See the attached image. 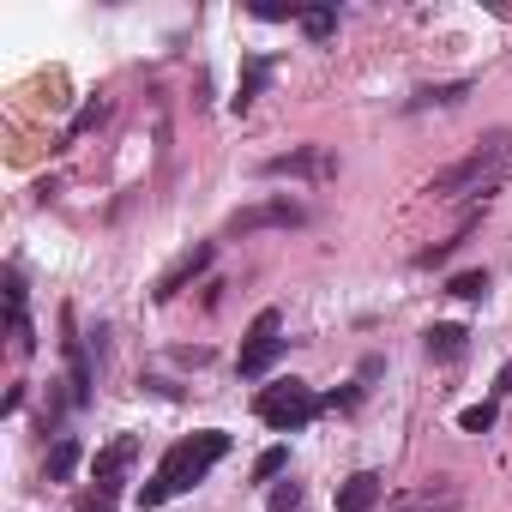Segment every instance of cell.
<instances>
[{"instance_id": "1", "label": "cell", "mask_w": 512, "mask_h": 512, "mask_svg": "<svg viewBox=\"0 0 512 512\" xmlns=\"http://www.w3.org/2000/svg\"><path fill=\"white\" fill-rule=\"evenodd\" d=\"M223 452H229V434H223V428H199V434L175 440V446L157 458L151 482H139V506H163V500L187 494L193 482H205V476H211V464H217Z\"/></svg>"}, {"instance_id": "2", "label": "cell", "mask_w": 512, "mask_h": 512, "mask_svg": "<svg viewBox=\"0 0 512 512\" xmlns=\"http://www.w3.org/2000/svg\"><path fill=\"white\" fill-rule=\"evenodd\" d=\"M506 157H512V127H494L470 157H458L452 169H440L434 181H428V193L434 199H458V193H494V181H500V169H506Z\"/></svg>"}, {"instance_id": "3", "label": "cell", "mask_w": 512, "mask_h": 512, "mask_svg": "<svg viewBox=\"0 0 512 512\" xmlns=\"http://www.w3.org/2000/svg\"><path fill=\"white\" fill-rule=\"evenodd\" d=\"M320 410H326V398H320L308 380H272L260 398H253V416H260L266 428H278V434H296V428H308Z\"/></svg>"}, {"instance_id": "4", "label": "cell", "mask_w": 512, "mask_h": 512, "mask_svg": "<svg viewBox=\"0 0 512 512\" xmlns=\"http://www.w3.org/2000/svg\"><path fill=\"white\" fill-rule=\"evenodd\" d=\"M284 320H278V308H260V314H253V326H247V344H241V380H260L278 356H284Z\"/></svg>"}, {"instance_id": "5", "label": "cell", "mask_w": 512, "mask_h": 512, "mask_svg": "<svg viewBox=\"0 0 512 512\" xmlns=\"http://www.w3.org/2000/svg\"><path fill=\"white\" fill-rule=\"evenodd\" d=\"M302 217H308V211H302V199L278 193V199H260V205L235 211V217H229V235H253V229H296Z\"/></svg>"}, {"instance_id": "6", "label": "cell", "mask_w": 512, "mask_h": 512, "mask_svg": "<svg viewBox=\"0 0 512 512\" xmlns=\"http://www.w3.org/2000/svg\"><path fill=\"white\" fill-rule=\"evenodd\" d=\"M332 169H338V163H332L320 145H296V151H284V157H266V163H260V175H266V181H284V175H290V181H308V175H332Z\"/></svg>"}, {"instance_id": "7", "label": "cell", "mask_w": 512, "mask_h": 512, "mask_svg": "<svg viewBox=\"0 0 512 512\" xmlns=\"http://www.w3.org/2000/svg\"><path fill=\"white\" fill-rule=\"evenodd\" d=\"M211 253H217L211 241H199L193 253H181V260H175V266H169V272L157 278V290H151V296H157V302H175V296H181V290H187V284H193V278H199V272L211 266Z\"/></svg>"}, {"instance_id": "8", "label": "cell", "mask_w": 512, "mask_h": 512, "mask_svg": "<svg viewBox=\"0 0 512 512\" xmlns=\"http://www.w3.org/2000/svg\"><path fill=\"white\" fill-rule=\"evenodd\" d=\"M139 458V440L133 434H121V440H109L103 452H97V464H91V476H97V488L103 494H121V470Z\"/></svg>"}, {"instance_id": "9", "label": "cell", "mask_w": 512, "mask_h": 512, "mask_svg": "<svg viewBox=\"0 0 512 512\" xmlns=\"http://www.w3.org/2000/svg\"><path fill=\"white\" fill-rule=\"evenodd\" d=\"M67 386H73V404H91V356H85V338H73V320H67Z\"/></svg>"}, {"instance_id": "10", "label": "cell", "mask_w": 512, "mask_h": 512, "mask_svg": "<svg viewBox=\"0 0 512 512\" xmlns=\"http://www.w3.org/2000/svg\"><path fill=\"white\" fill-rule=\"evenodd\" d=\"M380 494H386V482H380L374 470H356V476L338 488V512H374V506H380Z\"/></svg>"}, {"instance_id": "11", "label": "cell", "mask_w": 512, "mask_h": 512, "mask_svg": "<svg viewBox=\"0 0 512 512\" xmlns=\"http://www.w3.org/2000/svg\"><path fill=\"white\" fill-rule=\"evenodd\" d=\"M392 512H458V488L440 476L434 488H422V494H398L392 500Z\"/></svg>"}, {"instance_id": "12", "label": "cell", "mask_w": 512, "mask_h": 512, "mask_svg": "<svg viewBox=\"0 0 512 512\" xmlns=\"http://www.w3.org/2000/svg\"><path fill=\"white\" fill-rule=\"evenodd\" d=\"M464 338H470L464 326H428V332H422V350H428L434 362H458V356H464Z\"/></svg>"}, {"instance_id": "13", "label": "cell", "mask_w": 512, "mask_h": 512, "mask_svg": "<svg viewBox=\"0 0 512 512\" xmlns=\"http://www.w3.org/2000/svg\"><path fill=\"white\" fill-rule=\"evenodd\" d=\"M470 97V79H452V85H422L410 97V109H446V103H464Z\"/></svg>"}, {"instance_id": "14", "label": "cell", "mask_w": 512, "mask_h": 512, "mask_svg": "<svg viewBox=\"0 0 512 512\" xmlns=\"http://www.w3.org/2000/svg\"><path fill=\"white\" fill-rule=\"evenodd\" d=\"M266 73H272L266 61H247V67H241V85H235V115H247V109H253V97L266 91Z\"/></svg>"}, {"instance_id": "15", "label": "cell", "mask_w": 512, "mask_h": 512, "mask_svg": "<svg viewBox=\"0 0 512 512\" xmlns=\"http://www.w3.org/2000/svg\"><path fill=\"white\" fill-rule=\"evenodd\" d=\"M470 229H476V217H464V223H458V229H452L446 241H434V247H422V253H416V266H440V260H446V253H452V247H464V241H470Z\"/></svg>"}, {"instance_id": "16", "label": "cell", "mask_w": 512, "mask_h": 512, "mask_svg": "<svg viewBox=\"0 0 512 512\" xmlns=\"http://www.w3.org/2000/svg\"><path fill=\"white\" fill-rule=\"evenodd\" d=\"M73 470H79V440H55V446H49V476L67 482Z\"/></svg>"}, {"instance_id": "17", "label": "cell", "mask_w": 512, "mask_h": 512, "mask_svg": "<svg viewBox=\"0 0 512 512\" xmlns=\"http://www.w3.org/2000/svg\"><path fill=\"white\" fill-rule=\"evenodd\" d=\"M302 31H308L314 43H326V37L338 31V7H308V19H302Z\"/></svg>"}, {"instance_id": "18", "label": "cell", "mask_w": 512, "mask_h": 512, "mask_svg": "<svg viewBox=\"0 0 512 512\" xmlns=\"http://www.w3.org/2000/svg\"><path fill=\"white\" fill-rule=\"evenodd\" d=\"M446 290H452L458 302H482V296H488V272H458Z\"/></svg>"}, {"instance_id": "19", "label": "cell", "mask_w": 512, "mask_h": 512, "mask_svg": "<svg viewBox=\"0 0 512 512\" xmlns=\"http://www.w3.org/2000/svg\"><path fill=\"white\" fill-rule=\"evenodd\" d=\"M458 428H464V434H488V428H494V398H482V404H470V410L458 416Z\"/></svg>"}, {"instance_id": "20", "label": "cell", "mask_w": 512, "mask_h": 512, "mask_svg": "<svg viewBox=\"0 0 512 512\" xmlns=\"http://www.w3.org/2000/svg\"><path fill=\"white\" fill-rule=\"evenodd\" d=\"M103 115H109V103H103V97H91V103H85V109H79V115H73V127H67V133H73V139H79V133H91V127H97V121H103Z\"/></svg>"}, {"instance_id": "21", "label": "cell", "mask_w": 512, "mask_h": 512, "mask_svg": "<svg viewBox=\"0 0 512 512\" xmlns=\"http://www.w3.org/2000/svg\"><path fill=\"white\" fill-rule=\"evenodd\" d=\"M296 506H302V482H278L266 500V512H296Z\"/></svg>"}, {"instance_id": "22", "label": "cell", "mask_w": 512, "mask_h": 512, "mask_svg": "<svg viewBox=\"0 0 512 512\" xmlns=\"http://www.w3.org/2000/svg\"><path fill=\"white\" fill-rule=\"evenodd\" d=\"M284 464H290V452H284V446H266L260 464H253V476H260V482H266V476H284Z\"/></svg>"}, {"instance_id": "23", "label": "cell", "mask_w": 512, "mask_h": 512, "mask_svg": "<svg viewBox=\"0 0 512 512\" xmlns=\"http://www.w3.org/2000/svg\"><path fill=\"white\" fill-rule=\"evenodd\" d=\"M73 512H115V494L91 488V494H79V500H73Z\"/></svg>"}, {"instance_id": "24", "label": "cell", "mask_w": 512, "mask_h": 512, "mask_svg": "<svg viewBox=\"0 0 512 512\" xmlns=\"http://www.w3.org/2000/svg\"><path fill=\"white\" fill-rule=\"evenodd\" d=\"M506 392H512V362H506V368H500V380H494V398H506Z\"/></svg>"}]
</instances>
